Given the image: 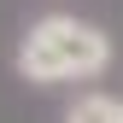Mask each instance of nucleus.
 Listing matches in <instances>:
<instances>
[{
  "instance_id": "f257e3e1",
  "label": "nucleus",
  "mask_w": 123,
  "mask_h": 123,
  "mask_svg": "<svg viewBox=\"0 0 123 123\" xmlns=\"http://www.w3.org/2000/svg\"><path fill=\"white\" fill-rule=\"evenodd\" d=\"M105 65H111V35L88 18H70V12L35 18L18 41V70L29 82H88Z\"/></svg>"
},
{
  "instance_id": "f03ea898",
  "label": "nucleus",
  "mask_w": 123,
  "mask_h": 123,
  "mask_svg": "<svg viewBox=\"0 0 123 123\" xmlns=\"http://www.w3.org/2000/svg\"><path fill=\"white\" fill-rule=\"evenodd\" d=\"M65 123H123V105L111 100V94H82L65 111Z\"/></svg>"
}]
</instances>
